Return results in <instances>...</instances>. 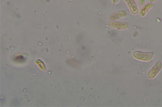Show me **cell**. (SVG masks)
Masks as SVG:
<instances>
[{
  "label": "cell",
  "mask_w": 162,
  "mask_h": 107,
  "mask_svg": "<svg viewBox=\"0 0 162 107\" xmlns=\"http://www.w3.org/2000/svg\"><path fill=\"white\" fill-rule=\"evenodd\" d=\"M153 53L144 52L136 51L133 53L134 57L136 59L142 61H149L152 59Z\"/></svg>",
  "instance_id": "1"
},
{
  "label": "cell",
  "mask_w": 162,
  "mask_h": 107,
  "mask_svg": "<svg viewBox=\"0 0 162 107\" xmlns=\"http://www.w3.org/2000/svg\"><path fill=\"white\" fill-rule=\"evenodd\" d=\"M109 25L111 27L116 29L124 30L127 28L129 26V24L125 22H111Z\"/></svg>",
  "instance_id": "2"
},
{
  "label": "cell",
  "mask_w": 162,
  "mask_h": 107,
  "mask_svg": "<svg viewBox=\"0 0 162 107\" xmlns=\"http://www.w3.org/2000/svg\"><path fill=\"white\" fill-rule=\"evenodd\" d=\"M161 68V64L160 62L157 63L154 67L151 69L148 74V77L150 79H152L159 72Z\"/></svg>",
  "instance_id": "3"
},
{
  "label": "cell",
  "mask_w": 162,
  "mask_h": 107,
  "mask_svg": "<svg viewBox=\"0 0 162 107\" xmlns=\"http://www.w3.org/2000/svg\"><path fill=\"white\" fill-rule=\"evenodd\" d=\"M127 4L132 13L134 14H138V9L134 0H125Z\"/></svg>",
  "instance_id": "4"
},
{
  "label": "cell",
  "mask_w": 162,
  "mask_h": 107,
  "mask_svg": "<svg viewBox=\"0 0 162 107\" xmlns=\"http://www.w3.org/2000/svg\"><path fill=\"white\" fill-rule=\"evenodd\" d=\"M127 15V13L125 11H119L111 14L110 17V19L111 21H115L125 17Z\"/></svg>",
  "instance_id": "5"
},
{
  "label": "cell",
  "mask_w": 162,
  "mask_h": 107,
  "mask_svg": "<svg viewBox=\"0 0 162 107\" xmlns=\"http://www.w3.org/2000/svg\"><path fill=\"white\" fill-rule=\"evenodd\" d=\"M153 4L149 3L146 4L141 8L140 12V15L142 17H144L149 10L153 7Z\"/></svg>",
  "instance_id": "6"
},
{
  "label": "cell",
  "mask_w": 162,
  "mask_h": 107,
  "mask_svg": "<svg viewBox=\"0 0 162 107\" xmlns=\"http://www.w3.org/2000/svg\"><path fill=\"white\" fill-rule=\"evenodd\" d=\"M139 4L141 6H143L145 3V0H138Z\"/></svg>",
  "instance_id": "7"
},
{
  "label": "cell",
  "mask_w": 162,
  "mask_h": 107,
  "mask_svg": "<svg viewBox=\"0 0 162 107\" xmlns=\"http://www.w3.org/2000/svg\"><path fill=\"white\" fill-rule=\"evenodd\" d=\"M119 0H112L113 3L114 4L117 3L119 2Z\"/></svg>",
  "instance_id": "8"
},
{
  "label": "cell",
  "mask_w": 162,
  "mask_h": 107,
  "mask_svg": "<svg viewBox=\"0 0 162 107\" xmlns=\"http://www.w3.org/2000/svg\"><path fill=\"white\" fill-rule=\"evenodd\" d=\"M157 1H158V0H149L150 2L151 3Z\"/></svg>",
  "instance_id": "9"
}]
</instances>
